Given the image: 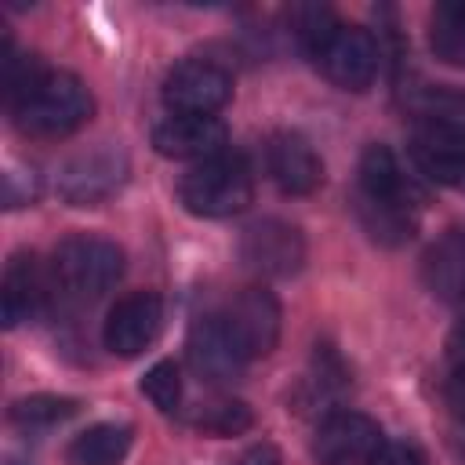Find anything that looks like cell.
I'll return each instance as SVG.
<instances>
[{"label":"cell","instance_id":"3","mask_svg":"<svg viewBox=\"0 0 465 465\" xmlns=\"http://www.w3.org/2000/svg\"><path fill=\"white\" fill-rule=\"evenodd\" d=\"M178 200L196 218H229L254 200V174L243 156L222 153L193 163L178 182Z\"/></svg>","mask_w":465,"mask_h":465},{"label":"cell","instance_id":"24","mask_svg":"<svg viewBox=\"0 0 465 465\" xmlns=\"http://www.w3.org/2000/svg\"><path fill=\"white\" fill-rule=\"evenodd\" d=\"M142 392L149 396V403L163 414H182V374L171 360H156L145 378H142Z\"/></svg>","mask_w":465,"mask_h":465},{"label":"cell","instance_id":"12","mask_svg":"<svg viewBox=\"0 0 465 465\" xmlns=\"http://www.w3.org/2000/svg\"><path fill=\"white\" fill-rule=\"evenodd\" d=\"M225 124L218 116H193V113H171L153 127V149L167 160H211L225 153Z\"/></svg>","mask_w":465,"mask_h":465},{"label":"cell","instance_id":"9","mask_svg":"<svg viewBox=\"0 0 465 465\" xmlns=\"http://www.w3.org/2000/svg\"><path fill=\"white\" fill-rule=\"evenodd\" d=\"M222 320L232 341L240 345V352L247 356V363L258 356H269L280 341V302L265 287H243L236 298H229V305L222 309Z\"/></svg>","mask_w":465,"mask_h":465},{"label":"cell","instance_id":"4","mask_svg":"<svg viewBox=\"0 0 465 465\" xmlns=\"http://www.w3.org/2000/svg\"><path fill=\"white\" fill-rule=\"evenodd\" d=\"M305 58L341 91H367L381 65V47L363 25L334 18L309 47Z\"/></svg>","mask_w":465,"mask_h":465},{"label":"cell","instance_id":"6","mask_svg":"<svg viewBox=\"0 0 465 465\" xmlns=\"http://www.w3.org/2000/svg\"><path fill=\"white\" fill-rule=\"evenodd\" d=\"M127 182V153L116 145H98L87 153H76L58 167V196L73 207H94L109 200Z\"/></svg>","mask_w":465,"mask_h":465},{"label":"cell","instance_id":"10","mask_svg":"<svg viewBox=\"0 0 465 465\" xmlns=\"http://www.w3.org/2000/svg\"><path fill=\"white\" fill-rule=\"evenodd\" d=\"M185 356H189L193 374L200 381H207V385L236 381L243 374V367H247V356L232 341L222 312H207V316L193 320L189 338H185Z\"/></svg>","mask_w":465,"mask_h":465},{"label":"cell","instance_id":"28","mask_svg":"<svg viewBox=\"0 0 465 465\" xmlns=\"http://www.w3.org/2000/svg\"><path fill=\"white\" fill-rule=\"evenodd\" d=\"M447 363L450 367H461L465 363V320L450 331V338H447Z\"/></svg>","mask_w":465,"mask_h":465},{"label":"cell","instance_id":"13","mask_svg":"<svg viewBox=\"0 0 465 465\" xmlns=\"http://www.w3.org/2000/svg\"><path fill=\"white\" fill-rule=\"evenodd\" d=\"M265 167L269 178L287 196H309L323 185V160L298 131H276L265 142Z\"/></svg>","mask_w":465,"mask_h":465},{"label":"cell","instance_id":"11","mask_svg":"<svg viewBox=\"0 0 465 465\" xmlns=\"http://www.w3.org/2000/svg\"><path fill=\"white\" fill-rule=\"evenodd\" d=\"M160 323H163V305L153 291H131L124 298H116V305L109 309L105 316V327H102V341L113 356H138L145 352L156 334H160Z\"/></svg>","mask_w":465,"mask_h":465},{"label":"cell","instance_id":"20","mask_svg":"<svg viewBox=\"0 0 465 465\" xmlns=\"http://www.w3.org/2000/svg\"><path fill=\"white\" fill-rule=\"evenodd\" d=\"M356 218H360L363 232L381 247H400V243H407L414 236V211L371 200L363 193H356Z\"/></svg>","mask_w":465,"mask_h":465},{"label":"cell","instance_id":"23","mask_svg":"<svg viewBox=\"0 0 465 465\" xmlns=\"http://www.w3.org/2000/svg\"><path fill=\"white\" fill-rule=\"evenodd\" d=\"M76 411H80V400H73V396L36 392V396H25V400L11 403V421L18 429H51V425L69 421Z\"/></svg>","mask_w":465,"mask_h":465},{"label":"cell","instance_id":"14","mask_svg":"<svg viewBox=\"0 0 465 465\" xmlns=\"http://www.w3.org/2000/svg\"><path fill=\"white\" fill-rule=\"evenodd\" d=\"M360 193L403 211H418L425 203V189L414 182V174L403 171L400 156L381 142L367 145L360 156Z\"/></svg>","mask_w":465,"mask_h":465},{"label":"cell","instance_id":"27","mask_svg":"<svg viewBox=\"0 0 465 465\" xmlns=\"http://www.w3.org/2000/svg\"><path fill=\"white\" fill-rule=\"evenodd\" d=\"M443 392H447L450 411H454L458 418H465V363L447 371V389H443Z\"/></svg>","mask_w":465,"mask_h":465},{"label":"cell","instance_id":"17","mask_svg":"<svg viewBox=\"0 0 465 465\" xmlns=\"http://www.w3.org/2000/svg\"><path fill=\"white\" fill-rule=\"evenodd\" d=\"M421 283L440 302L465 298V229H447L421 254Z\"/></svg>","mask_w":465,"mask_h":465},{"label":"cell","instance_id":"26","mask_svg":"<svg viewBox=\"0 0 465 465\" xmlns=\"http://www.w3.org/2000/svg\"><path fill=\"white\" fill-rule=\"evenodd\" d=\"M374 465H425V454L414 443H385Z\"/></svg>","mask_w":465,"mask_h":465},{"label":"cell","instance_id":"18","mask_svg":"<svg viewBox=\"0 0 465 465\" xmlns=\"http://www.w3.org/2000/svg\"><path fill=\"white\" fill-rule=\"evenodd\" d=\"M131 440H134L131 425L98 421L80 436H73V443L65 447V458L69 465H120L131 450Z\"/></svg>","mask_w":465,"mask_h":465},{"label":"cell","instance_id":"8","mask_svg":"<svg viewBox=\"0 0 465 465\" xmlns=\"http://www.w3.org/2000/svg\"><path fill=\"white\" fill-rule=\"evenodd\" d=\"M240 262L258 276H294L305 262V240L291 222L258 218L240 232Z\"/></svg>","mask_w":465,"mask_h":465},{"label":"cell","instance_id":"15","mask_svg":"<svg viewBox=\"0 0 465 465\" xmlns=\"http://www.w3.org/2000/svg\"><path fill=\"white\" fill-rule=\"evenodd\" d=\"M407 153L429 182L465 193V134L432 127V124H418Z\"/></svg>","mask_w":465,"mask_h":465},{"label":"cell","instance_id":"19","mask_svg":"<svg viewBox=\"0 0 465 465\" xmlns=\"http://www.w3.org/2000/svg\"><path fill=\"white\" fill-rule=\"evenodd\" d=\"M403 102H407L411 113L421 116V124H432V127H447V131L465 134V91L421 84V87H407Z\"/></svg>","mask_w":465,"mask_h":465},{"label":"cell","instance_id":"21","mask_svg":"<svg viewBox=\"0 0 465 465\" xmlns=\"http://www.w3.org/2000/svg\"><path fill=\"white\" fill-rule=\"evenodd\" d=\"M182 418L200 429V432H211V436H240L254 425V414L243 400H232V396H214L207 403H196L193 411H182Z\"/></svg>","mask_w":465,"mask_h":465},{"label":"cell","instance_id":"1","mask_svg":"<svg viewBox=\"0 0 465 465\" xmlns=\"http://www.w3.org/2000/svg\"><path fill=\"white\" fill-rule=\"evenodd\" d=\"M7 109L25 138H65L91 120L94 98L80 76L40 65L15 94H7Z\"/></svg>","mask_w":465,"mask_h":465},{"label":"cell","instance_id":"7","mask_svg":"<svg viewBox=\"0 0 465 465\" xmlns=\"http://www.w3.org/2000/svg\"><path fill=\"white\" fill-rule=\"evenodd\" d=\"M385 450V432L360 411H334L316 425L312 458L320 465H371Z\"/></svg>","mask_w":465,"mask_h":465},{"label":"cell","instance_id":"5","mask_svg":"<svg viewBox=\"0 0 465 465\" xmlns=\"http://www.w3.org/2000/svg\"><path fill=\"white\" fill-rule=\"evenodd\" d=\"M160 94L171 113L214 116L232 98V73L214 58H185L163 76Z\"/></svg>","mask_w":465,"mask_h":465},{"label":"cell","instance_id":"25","mask_svg":"<svg viewBox=\"0 0 465 465\" xmlns=\"http://www.w3.org/2000/svg\"><path fill=\"white\" fill-rule=\"evenodd\" d=\"M229 465H283V454L272 443H251L236 458H229Z\"/></svg>","mask_w":465,"mask_h":465},{"label":"cell","instance_id":"2","mask_svg":"<svg viewBox=\"0 0 465 465\" xmlns=\"http://www.w3.org/2000/svg\"><path fill=\"white\" fill-rule=\"evenodd\" d=\"M124 276V251L94 232L65 236L51 258V287L69 302H94Z\"/></svg>","mask_w":465,"mask_h":465},{"label":"cell","instance_id":"22","mask_svg":"<svg viewBox=\"0 0 465 465\" xmlns=\"http://www.w3.org/2000/svg\"><path fill=\"white\" fill-rule=\"evenodd\" d=\"M429 44L440 62L465 65V0L436 4L429 18Z\"/></svg>","mask_w":465,"mask_h":465},{"label":"cell","instance_id":"16","mask_svg":"<svg viewBox=\"0 0 465 465\" xmlns=\"http://www.w3.org/2000/svg\"><path fill=\"white\" fill-rule=\"evenodd\" d=\"M51 269L36 262V254H15L4 269V287H0V305H4V327H18L40 312V305L51 294Z\"/></svg>","mask_w":465,"mask_h":465}]
</instances>
